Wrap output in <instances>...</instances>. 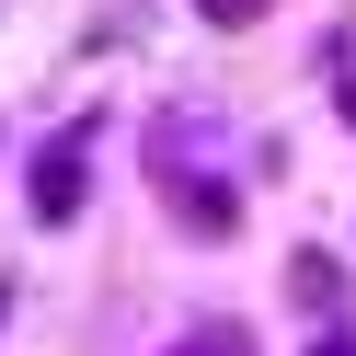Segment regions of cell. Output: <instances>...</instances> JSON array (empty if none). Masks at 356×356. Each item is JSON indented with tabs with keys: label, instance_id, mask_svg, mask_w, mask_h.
Masks as SVG:
<instances>
[{
	"label": "cell",
	"instance_id": "7",
	"mask_svg": "<svg viewBox=\"0 0 356 356\" xmlns=\"http://www.w3.org/2000/svg\"><path fill=\"white\" fill-rule=\"evenodd\" d=\"M0 299H12V287H0Z\"/></svg>",
	"mask_w": 356,
	"mask_h": 356
},
{
	"label": "cell",
	"instance_id": "3",
	"mask_svg": "<svg viewBox=\"0 0 356 356\" xmlns=\"http://www.w3.org/2000/svg\"><path fill=\"white\" fill-rule=\"evenodd\" d=\"M172 356H253V333H241V322H195Z\"/></svg>",
	"mask_w": 356,
	"mask_h": 356
},
{
	"label": "cell",
	"instance_id": "1",
	"mask_svg": "<svg viewBox=\"0 0 356 356\" xmlns=\"http://www.w3.org/2000/svg\"><path fill=\"white\" fill-rule=\"evenodd\" d=\"M24 207L47 218V230H58V218H81V138L35 149V184H24Z\"/></svg>",
	"mask_w": 356,
	"mask_h": 356
},
{
	"label": "cell",
	"instance_id": "4",
	"mask_svg": "<svg viewBox=\"0 0 356 356\" xmlns=\"http://www.w3.org/2000/svg\"><path fill=\"white\" fill-rule=\"evenodd\" d=\"M195 12H207V24H253L264 0H195Z\"/></svg>",
	"mask_w": 356,
	"mask_h": 356
},
{
	"label": "cell",
	"instance_id": "2",
	"mask_svg": "<svg viewBox=\"0 0 356 356\" xmlns=\"http://www.w3.org/2000/svg\"><path fill=\"white\" fill-rule=\"evenodd\" d=\"M287 299L333 322V310H345V264H333V253H299V264H287Z\"/></svg>",
	"mask_w": 356,
	"mask_h": 356
},
{
	"label": "cell",
	"instance_id": "6",
	"mask_svg": "<svg viewBox=\"0 0 356 356\" xmlns=\"http://www.w3.org/2000/svg\"><path fill=\"white\" fill-rule=\"evenodd\" d=\"M345 115H356V81H345Z\"/></svg>",
	"mask_w": 356,
	"mask_h": 356
},
{
	"label": "cell",
	"instance_id": "5",
	"mask_svg": "<svg viewBox=\"0 0 356 356\" xmlns=\"http://www.w3.org/2000/svg\"><path fill=\"white\" fill-rule=\"evenodd\" d=\"M310 356H356V345H345V333H333V345H310Z\"/></svg>",
	"mask_w": 356,
	"mask_h": 356
}]
</instances>
